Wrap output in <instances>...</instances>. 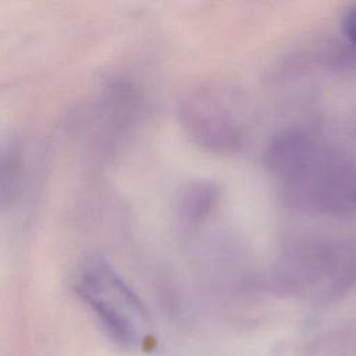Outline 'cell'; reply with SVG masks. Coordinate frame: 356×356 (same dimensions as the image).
<instances>
[{"mask_svg":"<svg viewBox=\"0 0 356 356\" xmlns=\"http://www.w3.org/2000/svg\"><path fill=\"white\" fill-rule=\"evenodd\" d=\"M75 291L115 341L138 346L146 339L150 324L140 299L106 260H89L78 273Z\"/></svg>","mask_w":356,"mask_h":356,"instance_id":"1","label":"cell"},{"mask_svg":"<svg viewBox=\"0 0 356 356\" xmlns=\"http://www.w3.org/2000/svg\"><path fill=\"white\" fill-rule=\"evenodd\" d=\"M182 124L189 136L214 152L242 146L245 124L229 99L214 88H199L181 103Z\"/></svg>","mask_w":356,"mask_h":356,"instance_id":"2","label":"cell"},{"mask_svg":"<svg viewBox=\"0 0 356 356\" xmlns=\"http://www.w3.org/2000/svg\"><path fill=\"white\" fill-rule=\"evenodd\" d=\"M218 199V189L210 182L189 184L181 193L178 207L181 214L191 221L206 217Z\"/></svg>","mask_w":356,"mask_h":356,"instance_id":"3","label":"cell"},{"mask_svg":"<svg viewBox=\"0 0 356 356\" xmlns=\"http://www.w3.org/2000/svg\"><path fill=\"white\" fill-rule=\"evenodd\" d=\"M346 32L356 42V10L350 11L346 18Z\"/></svg>","mask_w":356,"mask_h":356,"instance_id":"4","label":"cell"}]
</instances>
